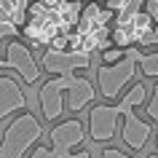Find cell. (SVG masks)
I'll list each match as a JSON object with an SVG mask.
<instances>
[{"instance_id": "cell-1", "label": "cell", "mask_w": 158, "mask_h": 158, "mask_svg": "<svg viewBox=\"0 0 158 158\" xmlns=\"http://www.w3.org/2000/svg\"><path fill=\"white\" fill-rule=\"evenodd\" d=\"M64 94H70V107L75 113L89 105V102L97 99V89L91 86V81H86L81 75H54L46 83H40L38 89V99H40V110L46 121H56L64 110Z\"/></svg>"}, {"instance_id": "cell-2", "label": "cell", "mask_w": 158, "mask_h": 158, "mask_svg": "<svg viewBox=\"0 0 158 158\" xmlns=\"http://www.w3.org/2000/svg\"><path fill=\"white\" fill-rule=\"evenodd\" d=\"M145 97H148V86L134 83L131 91L123 97V102H118V105H97L89 113V134H91V139L94 142H110L115 137L118 118L126 115L129 110H134L137 105H142Z\"/></svg>"}, {"instance_id": "cell-3", "label": "cell", "mask_w": 158, "mask_h": 158, "mask_svg": "<svg viewBox=\"0 0 158 158\" xmlns=\"http://www.w3.org/2000/svg\"><path fill=\"white\" fill-rule=\"evenodd\" d=\"M43 137V126L32 113H22L19 118H14L6 131L0 137V156L3 158H24L27 150L38 145Z\"/></svg>"}, {"instance_id": "cell-4", "label": "cell", "mask_w": 158, "mask_h": 158, "mask_svg": "<svg viewBox=\"0 0 158 158\" xmlns=\"http://www.w3.org/2000/svg\"><path fill=\"white\" fill-rule=\"evenodd\" d=\"M137 59L134 54L129 51L126 59L115 62V64H102L97 70V83H99V91L105 99H115L118 94L123 91V86H129L134 81V75H137Z\"/></svg>"}, {"instance_id": "cell-5", "label": "cell", "mask_w": 158, "mask_h": 158, "mask_svg": "<svg viewBox=\"0 0 158 158\" xmlns=\"http://www.w3.org/2000/svg\"><path fill=\"white\" fill-rule=\"evenodd\" d=\"M43 70L46 73H54V75H70L75 73L78 67L86 70L91 64V56L89 54H75V51H56V48H48L43 54Z\"/></svg>"}, {"instance_id": "cell-6", "label": "cell", "mask_w": 158, "mask_h": 158, "mask_svg": "<svg viewBox=\"0 0 158 158\" xmlns=\"http://www.w3.org/2000/svg\"><path fill=\"white\" fill-rule=\"evenodd\" d=\"M6 62H8L11 70H16V73L24 78V83H38V78H40V67H38L32 51L27 48L24 43L11 40L8 46H6Z\"/></svg>"}, {"instance_id": "cell-7", "label": "cell", "mask_w": 158, "mask_h": 158, "mask_svg": "<svg viewBox=\"0 0 158 158\" xmlns=\"http://www.w3.org/2000/svg\"><path fill=\"white\" fill-rule=\"evenodd\" d=\"M83 139H86V129L75 118H70V121H64V123H59V126L51 129V145H54V150H56L59 156L70 153V148L83 145Z\"/></svg>"}, {"instance_id": "cell-8", "label": "cell", "mask_w": 158, "mask_h": 158, "mask_svg": "<svg viewBox=\"0 0 158 158\" xmlns=\"http://www.w3.org/2000/svg\"><path fill=\"white\" fill-rule=\"evenodd\" d=\"M24 107H27V97L22 91V86L11 75H0V121Z\"/></svg>"}, {"instance_id": "cell-9", "label": "cell", "mask_w": 158, "mask_h": 158, "mask_svg": "<svg viewBox=\"0 0 158 158\" xmlns=\"http://www.w3.org/2000/svg\"><path fill=\"white\" fill-rule=\"evenodd\" d=\"M121 137H123L126 148H131V150H137V153H139V150L148 145V139H150V123H148V121H142L134 110H129V113L123 115V129H121Z\"/></svg>"}, {"instance_id": "cell-10", "label": "cell", "mask_w": 158, "mask_h": 158, "mask_svg": "<svg viewBox=\"0 0 158 158\" xmlns=\"http://www.w3.org/2000/svg\"><path fill=\"white\" fill-rule=\"evenodd\" d=\"M129 51L134 54V59H137V64H139L145 78H158V51H153V54H139L137 48H129Z\"/></svg>"}, {"instance_id": "cell-11", "label": "cell", "mask_w": 158, "mask_h": 158, "mask_svg": "<svg viewBox=\"0 0 158 158\" xmlns=\"http://www.w3.org/2000/svg\"><path fill=\"white\" fill-rule=\"evenodd\" d=\"M110 38H113V43H115V46H121V48H131V43H137L131 27H115Z\"/></svg>"}, {"instance_id": "cell-12", "label": "cell", "mask_w": 158, "mask_h": 158, "mask_svg": "<svg viewBox=\"0 0 158 158\" xmlns=\"http://www.w3.org/2000/svg\"><path fill=\"white\" fill-rule=\"evenodd\" d=\"M126 54H129V48L113 46V48H105V51H102V62H105V64H115V62L126 59Z\"/></svg>"}, {"instance_id": "cell-13", "label": "cell", "mask_w": 158, "mask_h": 158, "mask_svg": "<svg viewBox=\"0 0 158 158\" xmlns=\"http://www.w3.org/2000/svg\"><path fill=\"white\" fill-rule=\"evenodd\" d=\"M27 158H62V156H59L54 148H40V145H38V148L30 150V156H27Z\"/></svg>"}, {"instance_id": "cell-14", "label": "cell", "mask_w": 158, "mask_h": 158, "mask_svg": "<svg viewBox=\"0 0 158 158\" xmlns=\"http://www.w3.org/2000/svg\"><path fill=\"white\" fill-rule=\"evenodd\" d=\"M148 118L150 121H158V83H156L153 97H150V102H148Z\"/></svg>"}, {"instance_id": "cell-15", "label": "cell", "mask_w": 158, "mask_h": 158, "mask_svg": "<svg viewBox=\"0 0 158 158\" xmlns=\"http://www.w3.org/2000/svg\"><path fill=\"white\" fill-rule=\"evenodd\" d=\"M126 6H129V0H105V8H110L113 14H118V11H123Z\"/></svg>"}, {"instance_id": "cell-16", "label": "cell", "mask_w": 158, "mask_h": 158, "mask_svg": "<svg viewBox=\"0 0 158 158\" xmlns=\"http://www.w3.org/2000/svg\"><path fill=\"white\" fill-rule=\"evenodd\" d=\"M99 158H131V156H126L123 150H118V148H105Z\"/></svg>"}, {"instance_id": "cell-17", "label": "cell", "mask_w": 158, "mask_h": 158, "mask_svg": "<svg viewBox=\"0 0 158 158\" xmlns=\"http://www.w3.org/2000/svg\"><path fill=\"white\" fill-rule=\"evenodd\" d=\"M62 158H91V153L89 150H78V153H64Z\"/></svg>"}, {"instance_id": "cell-18", "label": "cell", "mask_w": 158, "mask_h": 158, "mask_svg": "<svg viewBox=\"0 0 158 158\" xmlns=\"http://www.w3.org/2000/svg\"><path fill=\"white\" fill-rule=\"evenodd\" d=\"M153 43H158V24H156V30H153V38H150V46Z\"/></svg>"}, {"instance_id": "cell-19", "label": "cell", "mask_w": 158, "mask_h": 158, "mask_svg": "<svg viewBox=\"0 0 158 158\" xmlns=\"http://www.w3.org/2000/svg\"><path fill=\"white\" fill-rule=\"evenodd\" d=\"M0 67H8V62H6V59H0Z\"/></svg>"}, {"instance_id": "cell-20", "label": "cell", "mask_w": 158, "mask_h": 158, "mask_svg": "<svg viewBox=\"0 0 158 158\" xmlns=\"http://www.w3.org/2000/svg\"><path fill=\"white\" fill-rule=\"evenodd\" d=\"M148 158H158V156H156V153H153V156H148Z\"/></svg>"}, {"instance_id": "cell-21", "label": "cell", "mask_w": 158, "mask_h": 158, "mask_svg": "<svg viewBox=\"0 0 158 158\" xmlns=\"http://www.w3.org/2000/svg\"><path fill=\"white\" fill-rule=\"evenodd\" d=\"M156 148H158V137H156Z\"/></svg>"}, {"instance_id": "cell-22", "label": "cell", "mask_w": 158, "mask_h": 158, "mask_svg": "<svg viewBox=\"0 0 158 158\" xmlns=\"http://www.w3.org/2000/svg\"><path fill=\"white\" fill-rule=\"evenodd\" d=\"M30 3H32V0H30Z\"/></svg>"}, {"instance_id": "cell-23", "label": "cell", "mask_w": 158, "mask_h": 158, "mask_svg": "<svg viewBox=\"0 0 158 158\" xmlns=\"http://www.w3.org/2000/svg\"><path fill=\"white\" fill-rule=\"evenodd\" d=\"M0 158H3V156H0Z\"/></svg>"}]
</instances>
